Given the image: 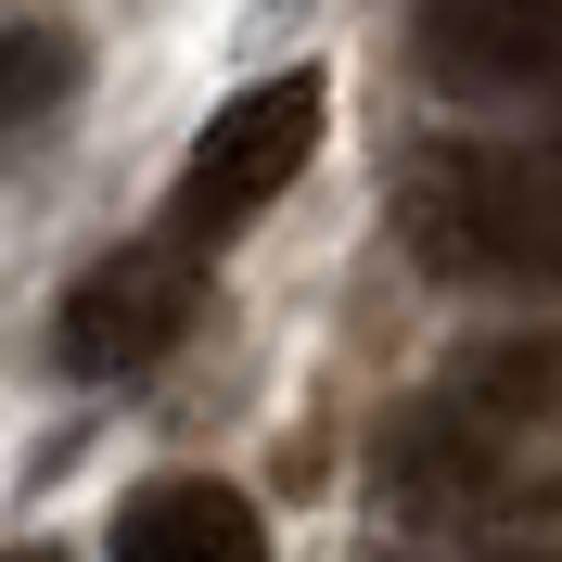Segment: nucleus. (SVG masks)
I'll return each instance as SVG.
<instances>
[{"mask_svg":"<svg viewBox=\"0 0 562 562\" xmlns=\"http://www.w3.org/2000/svg\"><path fill=\"white\" fill-rule=\"evenodd\" d=\"M115 562H269V537H256V512L231 486L167 473V486H140L115 512Z\"/></svg>","mask_w":562,"mask_h":562,"instance_id":"obj_6","label":"nucleus"},{"mask_svg":"<svg viewBox=\"0 0 562 562\" xmlns=\"http://www.w3.org/2000/svg\"><path fill=\"white\" fill-rule=\"evenodd\" d=\"M498 562H562V550H498Z\"/></svg>","mask_w":562,"mask_h":562,"instance_id":"obj_10","label":"nucleus"},{"mask_svg":"<svg viewBox=\"0 0 562 562\" xmlns=\"http://www.w3.org/2000/svg\"><path fill=\"white\" fill-rule=\"evenodd\" d=\"M13 562H65V550H13Z\"/></svg>","mask_w":562,"mask_h":562,"instance_id":"obj_11","label":"nucleus"},{"mask_svg":"<svg viewBox=\"0 0 562 562\" xmlns=\"http://www.w3.org/2000/svg\"><path fill=\"white\" fill-rule=\"evenodd\" d=\"M486 486H498V435L460 409V396H422V409L384 435V498L409 512V525H460Z\"/></svg>","mask_w":562,"mask_h":562,"instance_id":"obj_5","label":"nucleus"},{"mask_svg":"<svg viewBox=\"0 0 562 562\" xmlns=\"http://www.w3.org/2000/svg\"><path fill=\"white\" fill-rule=\"evenodd\" d=\"M319 77H256L244 103H217L205 140H192V167H179V231H244L269 192H294V167L319 154Z\"/></svg>","mask_w":562,"mask_h":562,"instance_id":"obj_2","label":"nucleus"},{"mask_svg":"<svg viewBox=\"0 0 562 562\" xmlns=\"http://www.w3.org/2000/svg\"><path fill=\"white\" fill-rule=\"evenodd\" d=\"M448 396L486 435H512V422H562V333H498V346H473L448 371Z\"/></svg>","mask_w":562,"mask_h":562,"instance_id":"obj_7","label":"nucleus"},{"mask_svg":"<svg viewBox=\"0 0 562 562\" xmlns=\"http://www.w3.org/2000/svg\"><path fill=\"white\" fill-rule=\"evenodd\" d=\"M537 512H550V525H562V473H550V486H537Z\"/></svg>","mask_w":562,"mask_h":562,"instance_id":"obj_9","label":"nucleus"},{"mask_svg":"<svg viewBox=\"0 0 562 562\" xmlns=\"http://www.w3.org/2000/svg\"><path fill=\"white\" fill-rule=\"evenodd\" d=\"M77 103V38L65 26H0V167H26Z\"/></svg>","mask_w":562,"mask_h":562,"instance_id":"obj_8","label":"nucleus"},{"mask_svg":"<svg viewBox=\"0 0 562 562\" xmlns=\"http://www.w3.org/2000/svg\"><path fill=\"white\" fill-rule=\"evenodd\" d=\"M422 65L460 103L562 90V0H422Z\"/></svg>","mask_w":562,"mask_h":562,"instance_id":"obj_4","label":"nucleus"},{"mask_svg":"<svg viewBox=\"0 0 562 562\" xmlns=\"http://www.w3.org/2000/svg\"><path fill=\"white\" fill-rule=\"evenodd\" d=\"M422 269L448 281H562V154L525 140H435L396 192Z\"/></svg>","mask_w":562,"mask_h":562,"instance_id":"obj_1","label":"nucleus"},{"mask_svg":"<svg viewBox=\"0 0 562 562\" xmlns=\"http://www.w3.org/2000/svg\"><path fill=\"white\" fill-rule=\"evenodd\" d=\"M179 333H192V256L179 244L103 256V269L65 294V319H52V346H65L77 384H128V371H154Z\"/></svg>","mask_w":562,"mask_h":562,"instance_id":"obj_3","label":"nucleus"}]
</instances>
